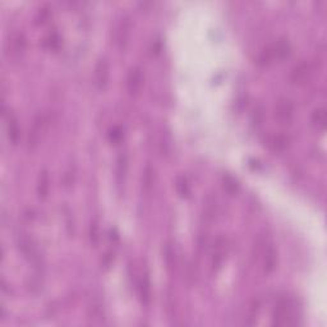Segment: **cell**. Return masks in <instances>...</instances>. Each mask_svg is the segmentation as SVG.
Returning <instances> with one entry per match:
<instances>
[{
	"instance_id": "1",
	"label": "cell",
	"mask_w": 327,
	"mask_h": 327,
	"mask_svg": "<svg viewBox=\"0 0 327 327\" xmlns=\"http://www.w3.org/2000/svg\"><path fill=\"white\" fill-rule=\"evenodd\" d=\"M17 245H18L19 251L22 252L23 257L27 258L28 261L32 262L35 266H40L41 264V256L38 252L36 243L33 242L32 238L26 233H19L17 235Z\"/></svg>"
},
{
	"instance_id": "2",
	"label": "cell",
	"mask_w": 327,
	"mask_h": 327,
	"mask_svg": "<svg viewBox=\"0 0 327 327\" xmlns=\"http://www.w3.org/2000/svg\"><path fill=\"white\" fill-rule=\"evenodd\" d=\"M293 323H295V321L294 317H293L292 305L286 300H281L274 311L272 324H275V326H289Z\"/></svg>"
},
{
	"instance_id": "3",
	"label": "cell",
	"mask_w": 327,
	"mask_h": 327,
	"mask_svg": "<svg viewBox=\"0 0 327 327\" xmlns=\"http://www.w3.org/2000/svg\"><path fill=\"white\" fill-rule=\"evenodd\" d=\"M45 124H46V118L44 114H37L33 118L32 127L30 129V134H28V147L30 150H35L40 143L41 133L44 132Z\"/></svg>"
},
{
	"instance_id": "4",
	"label": "cell",
	"mask_w": 327,
	"mask_h": 327,
	"mask_svg": "<svg viewBox=\"0 0 327 327\" xmlns=\"http://www.w3.org/2000/svg\"><path fill=\"white\" fill-rule=\"evenodd\" d=\"M143 71L139 67H132L127 76V91L131 96H137L143 85Z\"/></svg>"
},
{
	"instance_id": "5",
	"label": "cell",
	"mask_w": 327,
	"mask_h": 327,
	"mask_svg": "<svg viewBox=\"0 0 327 327\" xmlns=\"http://www.w3.org/2000/svg\"><path fill=\"white\" fill-rule=\"evenodd\" d=\"M110 76V66L109 62L105 57L100 58L97 60L95 67V83L98 90H105L109 82Z\"/></svg>"
},
{
	"instance_id": "6",
	"label": "cell",
	"mask_w": 327,
	"mask_h": 327,
	"mask_svg": "<svg viewBox=\"0 0 327 327\" xmlns=\"http://www.w3.org/2000/svg\"><path fill=\"white\" fill-rule=\"evenodd\" d=\"M26 45H27V41L22 32L13 33L7 42V54L12 58L21 57L26 50Z\"/></svg>"
},
{
	"instance_id": "7",
	"label": "cell",
	"mask_w": 327,
	"mask_h": 327,
	"mask_svg": "<svg viewBox=\"0 0 327 327\" xmlns=\"http://www.w3.org/2000/svg\"><path fill=\"white\" fill-rule=\"evenodd\" d=\"M294 115V105L288 98H281L275 106V117L280 122H289Z\"/></svg>"
},
{
	"instance_id": "8",
	"label": "cell",
	"mask_w": 327,
	"mask_h": 327,
	"mask_svg": "<svg viewBox=\"0 0 327 327\" xmlns=\"http://www.w3.org/2000/svg\"><path fill=\"white\" fill-rule=\"evenodd\" d=\"M129 35H131V22L129 19L123 18L117 28V44L120 50H126L128 46Z\"/></svg>"
},
{
	"instance_id": "9",
	"label": "cell",
	"mask_w": 327,
	"mask_h": 327,
	"mask_svg": "<svg viewBox=\"0 0 327 327\" xmlns=\"http://www.w3.org/2000/svg\"><path fill=\"white\" fill-rule=\"evenodd\" d=\"M278 264V252L274 244H267L263 248V270L266 274H271Z\"/></svg>"
},
{
	"instance_id": "10",
	"label": "cell",
	"mask_w": 327,
	"mask_h": 327,
	"mask_svg": "<svg viewBox=\"0 0 327 327\" xmlns=\"http://www.w3.org/2000/svg\"><path fill=\"white\" fill-rule=\"evenodd\" d=\"M309 73H311V67H309V63L307 62H302L298 66H295L293 68L292 73H290V79H292L293 83L295 85H299V83H303L305 82V79L308 78Z\"/></svg>"
},
{
	"instance_id": "11",
	"label": "cell",
	"mask_w": 327,
	"mask_h": 327,
	"mask_svg": "<svg viewBox=\"0 0 327 327\" xmlns=\"http://www.w3.org/2000/svg\"><path fill=\"white\" fill-rule=\"evenodd\" d=\"M138 292L141 297V302L145 305H148L151 302V281L147 272H143L141 275L138 283Z\"/></svg>"
},
{
	"instance_id": "12",
	"label": "cell",
	"mask_w": 327,
	"mask_h": 327,
	"mask_svg": "<svg viewBox=\"0 0 327 327\" xmlns=\"http://www.w3.org/2000/svg\"><path fill=\"white\" fill-rule=\"evenodd\" d=\"M7 134H8L9 142L16 146L19 141V126L18 120L13 114H9L7 119Z\"/></svg>"
},
{
	"instance_id": "13",
	"label": "cell",
	"mask_w": 327,
	"mask_h": 327,
	"mask_svg": "<svg viewBox=\"0 0 327 327\" xmlns=\"http://www.w3.org/2000/svg\"><path fill=\"white\" fill-rule=\"evenodd\" d=\"M50 189V177L46 169L41 170L37 179V196L40 199H45L49 194Z\"/></svg>"
},
{
	"instance_id": "14",
	"label": "cell",
	"mask_w": 327,
	"mask_h": 327,
	"mask_svg": "<svg viewBox=\"0 0 327 327\" xmlns=\"http://www.w3.org/2000/svg\"><path fill=\"white\" fill-rule=\"evenodd\" d=\"M224 256H225V239L224 238H219L216 240L215 248H213L212 254V267L217 268L223 264Z\"/></svg>"
},
{
	"instance_id": "15",
	"label": "cell",
	"mask_w": 327,
	"mask_h": 327,
	"mask_svg": "<svg viewBox=\"0 0 327 327\" xmlns=\"http://www.w3.org/2000/svg\"><path fill=\"white\" fill-rule=\"evenodd\" d=\"M128 170V157L126 153H120L117 160V178L119 182L124 180Z\"/></svg>"
},
{
	"instance_id": "16",
	"label": "cell",
	"mask_w": 327,
	"mask_h": 327,
	"mask_svg": "<svg viewBox=\"0 0 327 327\" xmlns=\"http://www.w3.org/2000/svg\"><path fill=\"white\" fill-rule=\"evenodd\" d=\"M312 122H313L314 126L318 127V128H326V110H324L323 107H319V109L314 110L313 115H312Z\"/></svg>"
},
{
	"instance_id": "17",
	"label": "cell",
	"mask_w": 327,
	"mask_h": 327,
	"mask_svg": "<svg viewBox=\"0 0 327 327\" xmlns=\"http://www.w3.org/2000/svg\"><path fill=\"white\" fill-rule=\"evenodd\" d=\"M288 143H289V138L286 136H283V134H279V136L274 137L272 141H271V146L275 151H283L288 147Z\"/></svg>"
},
{
	"instance_id": "18",
	"label": "cell",
	"mask_w": 327,
	"mask_h": 327,
	"mask_svg": "<svg viewBox=\"0 0 327 327\" xmlns=\"http://www.w3.org/2000/svg\"><path fill=\"white\" fill-rule=\"evenodd\" d=\"M175 187H177V191H178V193H179L180 197H188L189 193H191V191H189V187H188V183H187V180L184 179L183 177L178 178Z\"/></svg>"
},
{
	"instance_id": "19",
	"label": "cell",
	"mask_w": 327,
	"mask_h": 327,
	"mask_svg": "<svg viewBox=\"0 0 327 327\" xmlns=\"http://www.w3.org/2000/svg\"><path fill=\"white\" fill-rule=\"evenodd\" d=\"M175 251L173 249V247L170 244L167 245V248H165V261H167V266L169 270L174 268L175 266Z\"/></svg>"
},
{
	"instance_id": "20",
	"label": "cell",
	"mask_w": 327,
	"mask_h": 327,
	"mask_svg": "<svg viewBox=\"0 0 327 327\" xmlns=\"http://www.w3.org/2000/svg\"><path fill=\"white\" fill-rule=\"evenodd\" d=\"M90 239L93 245L97 244L98 242V225L97 221H92L90 227Z\"/></svg>"
},
{
	"instance_id": "21",
	"label": "cell",
	"mask_w": 327,
	"mask_h": 327,
	"mask_svg": "<svg viewBox=\"0 0 327 327\" xmlns=\"http://www.w3.org/2000/svg\"><path fill=\"white\" fill-rule=\"evenodd\" d=\"M46 44L47 46H49V49L57 50L58 46L60 45V38L59 36H58V33H52V35H50L49 37L46 38Z\"/></svg>"
},
{
	"instance_id": "22",
	"label": "cell",
	"mask_w": 327,
	"mask_h": 327,
	"mask_svg": "<svg viewBox=\"0 0 327 327\" xmlns=\"http://www.w3.org/2000/svg\"><path fill=\"white\" fill-rule=\"evenodd\" d=\"M153 183V169L151 167H147L145 170V187L147 189L151 188Z\"/></svg>"
},
{
	"instance_id": "23",
	"label": "cell",
	"mask_w": 327,
	"mask_h": 327,
	"mask_svg": "<svg viewBox=\"0 0 327 327\" xmlns=\"http://www.w3.org/2000/svg\"><path fill=\"white\" fill-rule=\"evenodd\" d=\"M122 137H123V133H122V129H120L119 127H114L109 133L110 141L114 142V143L119 142L120 139H122Z\"/></svg>"
},
{
	"instance_id": "24",
	"label": "cell",
	"mask_w": 327,
	"mask_h": 327,
	"mask_svg": "<svg viewBox=\"0 0 327 327\" xmlns=\"http://www.w3.org/2000/svg\"><path fill=\"white\" fill-rule=\"evenodd\" d=\"M225 182V187H227L228 189H229V192H235V189H237V183H235L234 179H232L230 177H228L227 179L224 180Z\"/></svg>"
}]
</instances>
